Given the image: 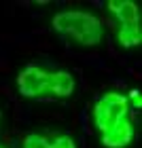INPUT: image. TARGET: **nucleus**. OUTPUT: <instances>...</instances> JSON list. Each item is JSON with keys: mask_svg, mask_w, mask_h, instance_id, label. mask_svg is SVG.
I'll return each instance as SVG.
<instances>
[{"mask_svg": "<svg viewBox=\"0 0 142 148\" xmlns=\"http://www.w3.org/2000/svg\"><path fill=\"white\" fill-rule=\"evenodd\" d=\"M51 28L59 36L74 40L83 47H98L104 38V23L98 15L89 11H59L51 19Z\"/></svg>", "mask_w": 142, "mask_h": 148, "instance_id": "nucleus-1", "label": "nucleus"}, {"mask_svg": "<svg viewBox=\"0 0 142 148\" xmlns=\"http://www.w3.org/2000/svg\"><path fill=\"white\" fill-rule=\"evenodd\" d=\"M77 80L68 70H55L49 72V83H47V97H70L74 93Z\"/></svg>", "mask_w": 142, "mask_h": 148, "instance_id": "nucleus-6", "label": "nucleus"}, {"mask_svg": "<svg viewBox=\"0 0 142 148\" xmlns=\"http://www.w3.org/2000/svg\"><path fill=\"white\" fill-rule=\"evenodd\" d=\"M127 116H130V97L121 91H104L93 104V123L100 133L108 131Z\"/></svg>", "mask_w": 142, "mask_h": 148, "instance_id": "nucleus-2", "label": "nucleus"}, {"mask_svg": "<svg viewBox=\"0 0 142 148\" xmlns=\"http://www.w3.org/2000/svg\"><path fill=\"white\" fill-rule=\"evenodd\" d=\"M106 9L110 11L117 25L140 23V9L132 0H110V2H106Z\"/></svg>", "mask_w": 142, "mask_h": 148, "instance_id": "nucleus-7", "label": "nucleus"}, {"mask_svg": "<svg viewBox=\"0 0 142 148\" xmlns=\"http://www.w3.org/2000/svg\"><path fill=\"white\" fill-rule=\"evenodd\" d=\"M0 148H4V146H0Z\"/></svg>", "mask_w": 142, "mask_h": 148, "instance_id": "nucleus-9", "label": "nucleus"}, {"mask_svg": "<svg viewBox=\"0 0 142 148\" xmlns=\"http://www.w3.org/2000/svg\"><path fill=\"white\" fill-rule=\"evenodd\" d=\"M47 83H49V70H45L38 64H28L15 78L19 95L26 99L47 97Z\"/></svg>", "mask_w": 142, "mask_h": 148, "instance_id": "nucleus-3", "label": "nucleus"}, {"mask_svg": "<svg viewBox=\"0 0 142 148\" xmlns=\"http://www.w3.org/2000/svg\"><path fill=\"white\" fill-rule=\"evenodd\" d=\"M117 40L123 49H136L142 45V23L117 25Z\"/></svg>", "mask_w": 142, "mask_h": 148, "instance_id": "nucleus-8", "label": "nucleus"}, {"mask_svg": "<svg viewBox=\"0 0 142 148\" xmlns=\"http://www.w3.org/2000/svg\"><path fill=\"white\" fill-rule=\"evenodd\" d=\"M134 133H136L134 123H132V119L127 116V119L121 121V123H117L114 127H110L108 131L100 133V142H102L104 148H127L134 140Z\"/></svg>", "mask_w": 142, "mask_h": 148, "instance_id": "nucleus-4", "label": "nucleus"}, {"mask_svg": "<svg viewBox=\"0 0 142 148\" xmlns=\"http://www.w3.org/2000/svg\"><path fill=\"white\" fill-rule=\"evenodd\" d=\"M21 146L23 148H77V142L66 133H59V136L26 133L21 140Z\"/></svg>", "mask_w": 142, "mask_h": 148, "instance_id": "nucleus-5", "label": "nucleus"}]
</instances>
